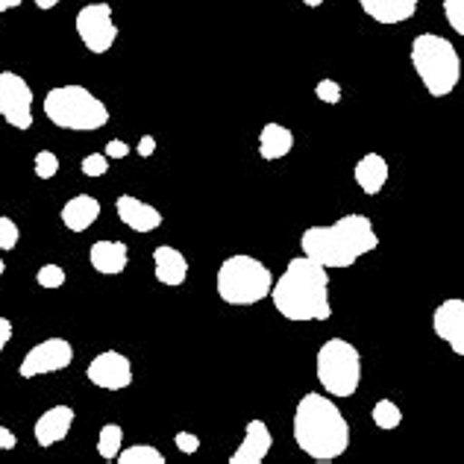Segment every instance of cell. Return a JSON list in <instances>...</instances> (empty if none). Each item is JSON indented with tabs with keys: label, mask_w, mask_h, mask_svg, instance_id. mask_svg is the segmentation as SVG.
<instances>
[{
	"label": "cell",
	"mask_w": 464,
	"mask_h": 464,
	"mask_svg": "<svg viewBox=\"0 0 464 464\" xmlns=\"http://www.w3.org/2000/svg\"><path fill=\"white\" fill-rule=\"evenodd\" d=\"M274 309L291 324L329 321L333 303H329V274L309 256L291 259L283 276L274 279L271 291Z\"/></svg>",
	"instance_id": "obj_1"
},
{
	"label": "cell",
	"mask_w": 464,
	"mask_h": 464,
	"mask_svg": "<svg viewBox=\"0 0 464 464\" xmlns=\"http://www.w3.org/2000/svg\"><path fill=\"white\" fill-rule=\"evenodd\" d=\"M295 444L314 461H335L350 447V423L326 394H303L295 409Z\"/></svg>",
	"instance_id": "obj_2"
},
{
	"label": "cell",
	"mask_w": 464,
	"mask_h": 464,
	"mask_svg": "<svg viewBox=\"0 0 464 464\" xmlns=\"http://www.w3.org/2000/svg\"><path fill=\"white\" fill-rule=\"evenodd\" d=\"M303 256L317 265L329 267H353L362 256L380 247V236L364 215H344L329 227H309L300 236Z\"/></svg>",
	"instance_id": "obj_3"
},
{
	"label": "cell",
	"mask_w": 464,
	"mask_h": 464,
	"mask_svg": "<svg viewBox=\"0 0 464 464\" xmlns=\"http://www.w3.org/2000/svg\"><path fill=\"white\" fill-rule=\"evenodd\" d=\"M409 59L430 97H447L456 92L461 80V56L450 39L435 33L414 35Z\"/></svg>",
	"instance_id": "obj_4"
},
{
	"label": "cell",
	"mask_w": 464,
	"mask_h": 464,
	"mask_svg": "<svg viewBox=\"0 0 464 464\" xmlns=\"http://www.w3.org/2000/svg\"><path fill=\"white\" fill-rule=\"evenodd\" d=\"M215 288H218V297H221L227 306H256V303H262L265 297H271L274 274H271V267L256 259V256L236 253L218 267Z\"/></svg>",
	"instance_id": "obj_5"
},
{
	"label": "cell",
	"mask_w": 464,
	"mask_h": 464,
	"mask_svg": "<svg viewBox=\"0 0 464 464\" xmlns=\"http://www.w3.org/2000/svg\"><path fill=\"white\" fill-rule=\"evenodd\" d=\"M44 115L59 130L92 132L109 124V109L85 85H56L44 94Z\"/></svg>",
	"instance_id": "obj_6"
},
{
	"label": "cell",
	"mask_w": 464,
	"mask_h": 464,
	"mask_svg": "<svg viewBox=\"0 0 464 464\" xmlns=\"http://www.w3.org/2000/svg\"><path fill=\"white\" fill-rule=\"evenodd\" d=\"M317 382L329 397H353L362 385V356L344 338H329L314 359Z\"/></svg>",
	"instance_id": "obj_7"
},
{
	"label": "cell",
	"mask_w": 464,
	"mask_h": 464,
	"mask_svg": "<svg viewBox=\"0 0 464 464\" xmlns=\"http://www.w3.org/2000/svg\"><path fill=\"white\" fill-rule=\"evenodd\" d=\"M77 35L85 44V51L103 56L118 39V24L109 4H89L77 12Z\"/></svg>",
	"instance_id": "obj_8"
},
{
	"label": "cell",
	"mask_w": 464,
	"mask_h": 464,
	"mask_svg": "<svg viewBox=\"0 0 464 464\" xmlns=\"http://www.w3.org/2000/svg\"><path fill=\"white\" fill-rule=\"evenodd\" d=\"M0 118L15 130L33 127V89L15 71H0Z\"/></svg>",
	"instance_id": "obj_9"
},
{
	"label": "cell",
	"mask_w": 464,
	"mask_h": 464,
	"mask_svg": "<svg viewBox=\"0 0 464 464\" xmlns=\"http://www.w3.org/2000/svg\"><path fill=\"white\" fill-rule=\"evenodd\" d=\"M74 362V347L65 338H44L42 344H35L27 356H24L18 373L24 380H33V376H44V373H56L71 368Z\"/></svg>",
	"instance_id": "obj_10"
},
{
	"label": "cell",
	"mask_w": 464,
	"mask_h": 464,
	"mask_svg": "<svg viewBox=\"0 0 464 464\" xmlns=\"http://www.w3.org/2000/svg\"><path fill=\"white\" fill-rule=\"evenodd\" d=\"M85 380L103 391H124L132 385V364L124 353L103 350L101 356H94L89 368H85Z\"/></svg>",
	"instance_id": "obj_11"
},
{
	"label": "cell",
	"mask_w": 464,
	"mask_h": 464,
	"mask_svg": "<svg viewBox=\"0 0 464 464\" xmlns=\"http://www.w3.org/2000/svg\"><path fill=\"white\" fill-rule=\"evenodd\" d=\"M432 329L438 338L447 341L456 356H464V300L461 297L444 300L432 314Z\"/></svg>",
	"instance_id": "obj_12"
},
{
	"label": "cell",
	"mask_w": 464,
	"mask_h": 464,
	"mask_svg": "<svg viewBox=\"0 0 464 464\" xmlns=\"http://www.w3.org/2000/svg\"><path fill=\"white\" fill-rule=\"evenodd\" d=\"M274 447V435L267 430L265 420H250L247 430H244V438L236 453L229 456V464H262L267 459Z\"/></svg>",
	"instance_id": "obj_13"
},
{
	"label": "cell",
	"mask_w": 464,
	"mask_h": 464,
	"mask_svg": "<svg viewBox=\"0 0 464 464\" xmlns=\"http://www.w3.org/2000/svg\"><path fill=\"white\" fill-rule=\"evenodd\" d=\"M77 420V411L71 409V406H53V409H47L39 420H35L33 426V435H35V444L39 447H53L59 441H65L68 432H71V426H74Z\"/></svg>",
	"instance_id": "obj_14"
},
{
	"label": "cell",
	"mask_w": 464,
	"mask_h": 464,
	"mask_svg": "<svg viewBox=\"0 0 464 464\" xmlns=\"http://www.w3.org/2000/svg\"><path fill=\"white\" fill-rule=\"evenodd\" d=\"M115 212L121 218V224L130 227L132 232H153L162 227V212L150 203L132 198V194H121L115 200Z\"/></svg>",
	"instance_id": "obj_15"
},
{
	"label": "cell",
	"mask_w": 464,
	"mask_h": 464,
	"mask_svg": "<svg viewBox=\"0 0 464 464\" xmlns=\"http://www.w3.org/2000/svg\"><path fill=\"white\" fill-rule=\"evenodd\" d=\"M153 274H156V279L162 285L179 288L182 283H186V276H188V259L177 247H168V244H162V247L153 250Z\"/></svg>",
	"instance_id": "obj_16"
},
{
	"label": "cell",
	"mask_w": 464,
	"mask_h": 464,
	"mask_svg": "<svg viewBox=\"0 0 464 464\" xmlns=\"http://www.w3.org/2000/svg\"><path fill=\"white\" fill-rule=\"evenodd\" d=\"M89 262L97 274H103V276H115V274H124L127 271V262H130V250H127V244L124 241H97L92 244V250H89Z\"/></svg>",
	"instance_id": "obj_17"
},
{
	"label": "cell",
	"mask_w": 464,
	"mask_h": 464,
	"mask_svg": "<svg viewBox=\"0 0 464 464\" xmlns=\"http://www.w3.org/2000/svg\"><path fill=\"white\" fill-rule=\"evenodd\" d=\"M362 12L368 18H373L376 24H402L414 18V12H418V0H359Z\"/></svg>",
	"instance_id": "obj_18"
},
{
	"label": "cell",
	"mask_w": 464,
	"mask_h": 464,
	"mask_svg": "<svg viewBox=\"0 0 464 464\" xmlns=\"http://www.w3.org/2000/svg\"><path fill=\"white\" fill-rule=\"evenodd\" d=\"M388 162L385 156L380 153H368L362 156L356 162V170H353V177H356V186L368 194V198H376V194H382L385 182H388Z\"/></svg>",
	"instance_id": "obj_19"
},
{
	"label": "cell",
	"mask_w": 464,
	"mask_h": 464,
	"mask_svg": "<svg viewBox=\"0 0 464 464\" xmlns=\"http://www.w3.org/2000/svg\"><path fill=\"white\" fill-rule=\"evenodd\" d=\"M97 218H101V200L92 194H77L63 206V224L71 232H85Z\"/></svg>",
	"instance_id": "obj_20"
},
{
	"label": "cell",
	"mask_w": 464,
	"mask_h": 464,
	"mask_svg": "<svg viewBox=\"0 0 464 464\" xmlns=\"http://www.w3.org/2000/svg\"><path fill=\"white\" fill-rule=\"evenodd\" d=\"M291 148H295V132L283 124H276V121H267L259 132V156L265 162H276V159L288 156Z\"/></svg>",
	"instance_id": "obj_21"
},
{
	"label": "cell",
	"mask_w": 464,
	"mask_h": 464,
	"mask_svg": "<svg viewBox=\"0 0 464 464\" xmlns=\"http://www.w3.org/2000/svg\"><path fill=\"white\" fill-rule=\"evenodd\" d=\"M121 450H124V430L118 423H106L97 435V453L103 461H115Z\"/></svg>",
	"instance_id": "obj_22"
},
{
	"label": "cell",
	"mask_w": 464,
	"mask_h": 464,
	"mask_svg": "<svg viewBox=\"0 0 464 464\" xmlns=\"http://www.w3.org/2000/svg\"><path fill=\"white\" fill-rule=\"evenodd\" d=\"M371 418H373V423L380 426L382 432H394L397 426L402 423V409L397 406L394 400H380V402L373 406Z\"/></svg>",
	"instance_id": "obj_23"
},
{
	"label": "cell",
	"mask_w": 464,
	"mask_h": 464,
	"mask_svg": "<svg viewBox=\"0 0 464 464\" xmlns=\"http://www.w3.org/2000/svg\"><path fill=\"white\" fill-rule=\"evenodd\" d=\"M118 464H165V456L159 453L153 444H136V447H127L121 450Z\"/></svg>",
	"instance_id": "obj_24"
},
{
	"label": "cell",
	"mask_w": 464,
	"mask_h": 464,
	"mask_svg": "<svg viewBox=\"0 0 464 464\" xmlns=\"http://www.w3.org/2000/svg\"><path fill=\"white\" fill-rule=\"evenodd\" d=\"M35 165V177L39 179H53L59 174V156L53 150H39L33 159Z\"/></svg>",
	"instance_id": "obj_25"
},
{
	"label": "cell",
	"mask_w": 464,
	"mask_h": 464,
	"mask_svg": "<svg viewBox=\"0 0 464 464\" xmlns=\"http://www.w3.org/2000/svg\"><path fill=\"white\" fill-rule=\"evenodd\" d=\"M35 283L42 288H63L65 285V267L63 265H44L39 267V274H35Z\"/></svg>",
	"instance_id": "obj_26"
},
{
	"label": "cell",
	"mask_w": 464,
	"mask_h": 464,
	"mask_svg": "<svg viewBox=\"0 0 464 464\" xmlns=\"http://www.w3.org/2000/svg\"><path fill=\"white\" fill-rule=\"evenodd\" d=\"M444 18L453 27V33L464 39V0H444Z\"/></svg>",
	"instance_id": "obj_27"
},
{
	"label": "cell",
	"mask_w": 464,
	"mask_h": 464,
	"mask_svg": "<svg viewBox=\"0 0 464 464\" xmlns=\"http://www.w3.org/2000/svg\"><path fill=\"white\" fill-rule=\"evenodd\" d=\"M18 238H21L18 224L12 221V218L0 215V250H15L18 247Z\"/></svg>",
	"instance_id": "obj_28"
},
{
	"label": "cell",
	"mask_w": 464,
	"mask_h": 464,
	"mask_svg": "<svg viewBox=\"0 0 464 464\" xmlns=\"http://www.w3.org/2000/svg\"><path fill=\"white\" fill-rule=\"evenodd\" d=\"M341 94H344V92H341V85H338L335 80H329V77L314 85V97H317L321 103L335 106V103H341Z\"/></svg>",
	"instance_id": "obj_29"
},
{
	"label": "cell",
	"mask_w": 464,
	"mask_h": 464,
	"mask_svg": "<svg viewBox=\"0 0 464 464\" xmlns=\"http://www.w3.org/2000/svg\"><path fill=\"white\" fill-rule=\"evenodd\" d=\"M80 168H82L85 177H103L109 170V156L106 153H89L80 162Z\"/></svg>",
	"instance_id": "obj_30"
},
{
	"label": "cell",
	"mask_w": 464,
	"mask_h": 464,
	"mask_svg": "<svg viewBox=\"0 0 464 464\" xmlns=\"http://www.w3.org/2000/svg\"><path fill=\"white\" fill-rule=\"evenodd\" d=\"M174 444H177V450H179L182 456H194L200 450V438L194 435V432H177Z\"/></svg>",
	"instance_id": "obj_31"
},
{
	"label": "cell",
	"mask_w": 464,
	"mask_h": 464,
	"mask_svg": "<svg viewBox=\"0 0 464 464\" xmlns=\"http://www.w3.org/2000/svg\"><path fill=\"white\" fill-rule=\"evenodd\" d=\"M106 156L109 159H127L130 156V144H124L121 139H112L106 144Z\"/></svg>",
	"instance_id": "obj_32"
},
{
	"label": "cell",
	"mask_w": 464,
	"mask_h": 464,
	"mask_svg": "<svg viewBox=\"0 0 464 464\" xmlns=\"http://www.w3.org/2000/svg\"><path fill=\"white\" fill-rule=\"evenodd\" d=\"M9 341H12V321L9 317H0V353L6 350Z\"/></svg>",
	"instance_id": "obj_33"
},
{
	"label": "cell",
	"mask_w": 464,
	"mask_h": 464,
	"mask_svg": "<svg viewBox=\"0 0 464 464\" xmlns=\"http://www.w3.org/2000/svg\"><path fill=\"white\" fill-rule=\"evenodd\" d=\"M156 153V139L153 136H141V141H139V156L141 159H150Z\"/></svg>",
	"instance_id": "obj_34"
},
{
	"label": "cell",
	"mask_w": 464,
	"mask_h": 464,
	"mask_svg": "<svg viewBox=\"0 0 464 464\" xmlns=\"http://www.w3.org/2000/svg\"><path fill=\"white\" fill-rule=\"evenodd\" d=\"M18 438L12 430H6V426H0V450H15Z\"/></svg>",
	"instance_id": "obj_35"
},
{
	"label": "cell",
	"mask_w": 464,
	"mask_h": 464,
	"mask_svg": "<svg viewBox=\"0 0 464 464\" xmlns=\"http://www.w3.org/2000/svg\"><path fill=\"white\" fill-rule=\"evenodd\" d=\"M24 0H0V15H4V12H9V9H15V6H21Z\"/></svg>",
	"instance_id": "obj_36"
},
{
	"label": "cell",
	"mask_w": 464,
	"mask_h": 464,
	"mask_svg": "<svg viewBox=\"0 0 464 464\" xmlns=\"http://www.w3.org/2000/svg\"><path fill=\"white\" fill-rule=\"evenodd\" d=\"M63 0H35V6H39L42 12H47V9H53V6H59Z\"/></svg>",
	"instance_id": "obj_37"
},
{
	"label": "cell",
	"mask_w": 464,
	"mask_h": 464,
	"mask_svg": "<svg viewBox=\"0 0 464 464\" xmlns=\"http://www.w3.org/2000/svg\"><path fill=\"white\" fill-rule=\"evenodd\" d=\"M300 4H303V6H309V9H317V6H324L326 0H300Z\"/></svg>",
	"instance_id": "obj_38"
},
{
	"label": "cell",
	"mask_w": 464,
	"mask_h": 464,
	"mask_svg": "<svg viewBox=\"0 0 464 464\" xmlns=\"http://www.w3.org/2000/svg\"><path fill=\"white\" fill-rule=\"evenodd\" d=\"M6 274V262L4 259H0V276H4Z\"/></svg>",
	"instance_id": "obj_39"
}]
</instances>
